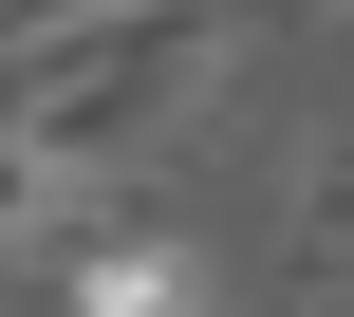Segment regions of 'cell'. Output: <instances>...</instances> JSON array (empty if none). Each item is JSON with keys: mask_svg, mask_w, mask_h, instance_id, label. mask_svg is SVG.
I'll use <instances>...</instances> for the list:
<instances>
[{"mask_svg": "<svg viewBox=\"0 0 354 317\" xmlns=\"http://www.w3.org/2000/svg\"><path fill=\"white\" fill-rule=\"evenodd\" d=\"M243 19L224 0H93V19H0V131H37L56 168H149L205 93H224Z\"/></svg>", "mask_w": 354, "mask_h": 317, "instance_id": "cell-1", "label": "cell"}, {"mask_svg": "<svg viewBox=\"0 0 354 317\" xmlns=\"http://www.w3.org/2000/svg\"><path fill=\"white\" fill-rule=\"evenodd\" d=\"M56 299H75V317H205V262H187L168 224H131V206H112V224L56 262Z\"/></svg>", "mask_w": 354, "mask_h": 317, "instance_id": "cell-2", "label": "cell"}, {"mask_svg": "<svg viewBox=\"0 0 354 317\" xmlns=\"http://www.w3.org/2000/svg\"><path fill=\"white\" fill-rule=\"evenodd\" d=\"M93 224H112V187H93V168H56L37 131H0V243H19V262H75Z\"/></svg>", "mask_w": 354, "mask_h": 317, "instance_id": "cell-3", "label": "cell"}, {"mask_svg": "<svg viewBox=\"0 0 354 317\" xmlns=\"http://www.w3.org/2000/svg\"><path fill=\"white\" fill-rule=\"evenodd\" d=\"M299 262H317V280H336V262H354V131H336V150H317V206H299Z\"/></svg>", "mask_w": 354, "mask_h": 317, "instance_id": "cell-4", "label": "cell"}, {"mask_svg": "<svg viewBox=\"0 0 354 317\" xmlns=\"http://www.w3.org/2000/svg\"><path fill=\"white\" fill-rule=\"evenodd\" d=\"M336 19H354V0H336Z\"/></svg>", "mask_w": 354, "mask_h": 317, "instance_id": "cell-5", "label": "cell"}, {"mask_svg": "<svg viewBox=\"0 0 354 317\" xmlns=\"http://www.w3.org/2000/svg\"><path fill=\"white\" fill-rule=\"evenodd\" d=\"M336 317H354V299H336Z\"/></svg>", "mask_w": 354, "mask_h": 317, "instance_id": "cell-6", "label": "cell"}]
</instances>
